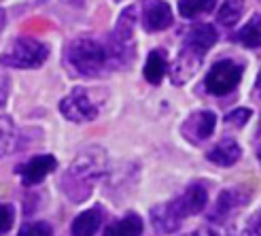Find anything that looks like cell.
I'll return each instance as SVG.
<instances>
[{"label": "cell", "mask_w": 261, "mask_h": 236, "mask_svg": "<svg viewBox=\"0 0 261 236\" xmlns=\"http://www.w3.org/2000/svg\"><path fill=\"white\" fill-rule=\"evenodd\" d=\"M17 236H54V230L47 221H30L19 230Z\"/></svg>", "instance_id": "cell-23"}, {"label": "cell", "mask_w": 261, "mask_h": 236, "mask_svg": "<svg viewBox=\"0 0 261 236\" xmlns=\"http://www.w3.org/2000/svg\"><path fill=\"white\" fill-rule=\"evenodd\" d=\"M240 157V145L233 138H223L221 143L208 151V160L215 162L217 166H231Z\"/></svg>", "instance_id": "cell-13"}, {"label": "cell", "mask_w": 261, "mask_h": 236, "mask_svg": "<svg viewBox=\"0 0 261 236\" xmlns=\"http://www.w3.org/2000/svg\"><path fill=\"white\" fill-rule=\"evenodd\" d=\"M166 68H168V64H166V56L162 54V49H155L149 54L147 58V64H145V79L149 83L153 85H158L164 75H166Z\"/></svg>", "instance_id": "cell-17"}, {"label": "cell", "mask_w": 261, "mask_h": 236, "mask_svg": "<svg viewBox=\"0 0 261 236\" xmlns=\"http://www.w3.org/2000/svg\"><path fill=\"white\" fill-rule=\"evenodd\" d=\"M244 11V0H223V5H221L219 9V23L221 26H227V28H231V26H236L240 15Z\"/></svg>", "instance_id": "cell-20"}, {"label": "cell", "mask_w": 261, "mask_h": 236, "mask_svg": "<svg viewBox=\"0 0 261 236\" xmlns=\"http://www.w3.org/2000/svg\"><path fill=\"white\" fill-rule=\"evenodd\" d=\"M15 143H17V130L9 117H3L0 120V157L11 153Z\"/></svg>", "instance_id": "cell-21"}, {"label": "cell", "mask_w": 261, "mask_h": 236, "mask_svg": "<svg viewBox=\"0 0 261 236\" xmlns=\"http://www.w3.org/2000/svg\"><path fill=\"white\" fill-rule=\"evenodd\" d=\"M134 26H136V7H127L121 11L119 19H117L115 32H113V41L125 45V47H134Z\"/></svg>", "instance_id": "cell-11"}, {"label": "cell", "mask_w": 261, "mask_h": 236, "mask_svg": "<svg viewBox=\"0 0 261 236\" xmlns=\"http://www.w3.org/2000/svg\"><path fill=\"white\" fill-rule=\"evenodd\" d=\"M68 64L85 77H98L111 66L109 47L98 43L96 38H76L68 47Z\"/></svg>", "instance_id": "cell-2"}, {"label": "cell", "mask_w": 261, "mask_h": 236, "mask_svg": "<svg viewBox=\"0 0 261 236\" xmlns=\"http://www.w3.org/2000/svg\"><path fill=\"white\" fill-rule=\"evenodd\" d=\"M257 94L261 98V70H259V77H257Z\"/></svg>", "instance_id": "cell-29"}, {"label": "cell", "mask_w": 261, "mask_h": 236, "mask_svg": "<svg viewBox=\"0 0 261 236\" xmlns=\"http://www.w3.org/2000/svg\"><path fill=\"white\" fill-rule=\"evenodd\" d=\"M206 200H208V194L202 185H191L187 187L185 192H182L176 200H172V208L176 211V215L182 219V217H187V215H195V213H200L204 211V206H206Z\"/></svg>", "instance_id": "cell-9"}, {"label": "cell", "mask_w": 261, "mask_h": 236, "mask_svg": "<svg viewBox=\"0 0 261 236\" xmlns=\"http://www.w3.org/2000/svg\"><path fill=\"white\" fill-rule=\"evenodd\" d=\"M236 38L244 47H261V17H253Z\"/></svg>", "instance_id": "cell-22"}, {"label": "cell", "mask_w": 261, "mask_h": 236, "mask_svg": "<svg viewBox=\"0 0 261 236\" xmlns=\"http://www.w3.org/2000/svg\"><path fill=\"white\" fill-rule=\"evenodd\" d=\"M246 202H249V194L246 192H242V190H225V192L219 194L213 217H225V215H229L231 211H236V208H240Z\"/></svg>", "instance_id": "cell-14"}, {"label": "cell", "mask_w": 261, "mask_h": 236, "mask_svg": "<svg viewBox=\"0 0 261 236\" xmlns=\"http://www.w3.org/2000/svg\"><path fill=\"white\" fill-rule=\"evenodd\" d=\"M7 94H9V79L5 75H0V107L5 104Z\"/></svg>", "instance_id": "cell-28"}, {"label": "cell", "mask_w": 261, "mask_h": 236, "mask_svg": "<svg viewBox=\"0 0 261 236\" xmlns=\"http://www.w3.org/2000/svg\"><path fill=\"white\" fill-rule=\"evenodd\" d=\"M172 23V9L164 0H147L142 7V26L147 32L166 30Z\"/></svg>", "instance_id": "cell-7"}, {"label": "cell", "mask_w": 261, "mask_h": 236, "mask_svg": "<svg viewBox=\"0 0 261 236\" xmlns=\"http://www.w3.org/2000/svg\"><path fill=\"white\" fill-rule=\"evenodd\" d=\"M68 3H72V5H81L83 0H68Z\"/></svg>", "instance_id": "cell-31"}, {"label": "cell", "mask_w": 261, "mask_h": 236, "mask_svg": "<svg viewBox=\"0 0 261 236\" xmlns=\"http://www.w3.org/2000/svg\"><path fill=\"white\" fill-rule=\"evenodd\" d=\"M140 234H142V221L134 213L125 215L121 221L109 226L107 232H104V236H140Z\"/></svg>", "instance_id": "cell-18"}, {"label": "cell", "mask_w": 261, "mask_h": 236, "mask_svg": "<svg viewBox=\"0 0 261 236\" xmlns=\"http://www.w3.org/2000/svg\"><path fill=\"white\" fill-rule=\"evenodd\" d=\"M215 126H217L215 113L198 111V113H193L185 124H182V134H185V138H189L191 143H202L208 136H213Z\"/></svg>", "instance_id": "cell-8"}, {"label": "cell", "mask_w": 261, "mask_h": 236, "mask_svg": "<svg viewBox=\"0 0 261 236\" xmlns=\"http://www.w3.org/2000/svg\"><path fill=\"white\" fill-rule=\"evenodd\" d=\"M56 164L58 162L54 155H36L19 168V175L23 177L25 185H36V183H41L56 168Z\"/></svg>", "instance_id": "cell-10"}, {"label": "cell", "mask_w": 261, "mask_h": 236, "mask_svg": "<svg viewBox=\"0 0 261 236\" xmlns=\"http://www.w3.org/2000/svg\"><path fill=\"white\" fill-rule=\"evenodd\" d=\"M242 236H261V219H253L249 228L242 232Z\"/></svg>", "instance_id": "cell-27"}, {"label": "cell", "mask_w": 261, "mask_h": 236, "mask_svg": "<svg viewBox=\"0 0 261 236\" xmlns=\"http://www.w3.org/2000/svg\"><path fill=\"white\" fill-rule=\"evenodd\" d=\"M102 226V211L98 206L87 208L72 221V236H94Z\"/></svg>", "instance_id": "cell-15"}, {"label": "cell", "mask_w": 261, "mask_h": 236, "mask_svg": "<svg viewBox=\"0 0 261 236\" xmlns=\"http://www.w3.org/2000/svg\"><path fill=\"white\" fill-rule=\"evenodd\" d=\"M13 219H15V211L11 204H0V234L11 230Z\"/></svg>", "instance_id": "cell-24"}, {"label": "cell", "mask_w": 261, "mask_h": 236, "mask_svg": "<svg viewBox=\"0 0 261 236\" xmlns=\"http://www.w3.org/2000/svg\"><path fill=\"white\" fill-rule=\"evenodd\" d=\"M202 60H204V54L202 51H195L191 47H185L182 45V51L176 56L174 64L170 66V79L174 85H182L185 81L198 73V68L202 66Z\"/></svg>", "instance_id": "cell-6"}, {"label": "cell", "mask_w": 261, "mask_h": 236, "mask_svg": "<svg viewBox=\"0 0 261 236\" xmlns=\"http://www.w3.org/2000/svg\"><path fill=\"white\" fill-rule=\"evenodd\" d=\"M104 170H107V155H104L102 149L91 147L83 151L68 168V175L64 177V192L72 200H74V196H76V200H83L91 192V183L100 179L104 175Z\"/></svg>", "instance_id": "cell-1"}, {"label": "cell", "mask_w": 261, "mask_h": 236, "mask_svg": "<svg viewBox=\"0 0 261 236\" xmlns=\"http://www.w3.org/2000/svg\"><path fill=\"white\" fill-rule=\"evenodd\" d=\"M240 79H242L240 64L231 62V60H221L208 70V75L204 79V85L215 96H227L236 89Z\"/></svg>", "instance_id": "cell-4"}, {"label": "cell", "mask_w": 261, "mask_h": 236, "mask_svg": "<svg viewBox=\"0 0 261 236\" xmlns=\"http://www.w3.org/2000/svg\"><path fill=\"white\" fill-rule=\"evenodd\" d=\"M259 162H261V147H259Z\"/></svg>", "instance_id": "cell-32"}, {"label": "cell", "mask_w": 261, "mask_h": 236, "mask_svg": "<svg viewBox=\"0 0 261 236\" xmlns=\"http://www.w3.org/2000/svg\"><path fill=\"white\" fill-rule=\"evenodd\" d=\"M217 5V0H178V13L180 17L193 19L200 17L204 13H211Z\"/></svg>", "instance_id": "cell-19"}, {"label": "cell", "mask_w": 261, "mask_h": 236, "mask_svg": "<svg viewBox=\"0 0 261 236\" xmlns=\"http://www.w3.org/2000/svg\"><path fill=\"white\" fill-rule=\"evenodd\" d=\"M3 28H5V11L0 9V30H3Z\"/></svg>", "instance_id": "cell-30"}, {"label": "cell", "mask_w": 261, "mask_h": 236, "mask_svg": "<svg viewBox=\"0 0 261 236\" xmlns=\"http://www.w3.org/2000/svg\"><path fill=\"white\" fill-rule=\"evenodd\" d=\"M47 47L30 36L15 38L9 49L0 56V64L11 68H36L47 60Z\"/></svg>", "instance_id": "cell-3"}, {"label": "cell", "mask_w": 261, "mask_h": 236, "mask_svg": "<svg viewBox=\"0 0 261 236\" xmlns=\"http://www.w3.org/2000/svg\"><path fill=\"white\" fill-rule=\"evenodd\" d=\"M151 219H153V226L162 234H170V232L178 230V226H180V217L176 215V211L172 208L170 202L155 206L151 211Z\"/></svg>", "instance_id": "cell-16"}, {"label": "cell", "mask_w": 261, "mask_h": 236, "mask_svg": "<svg viewBox=\"0 0 261 236\" xmlns=\"http://www.w3.org/2000/svg\"><path fill=\"white\" fill-rule=\"evenodd\" d=\"M187 236H225V232L221 228H217V226H204V228H198L195 232H191Z\"/></svg>", "instance_id": "cell-26"}, {"label": "cell", "mask_w": 261, "mask_h": 236, "mask_svg": "<svg viewBox=\"0 0 261 236\" xmlns=\"http://www.w3.org/2000/svg\"><path fill=\"white\" fill-rule=\"evenodd\" d=\"M227 124H231V126H244L246 124V120H251V111L249 109H236V111H231L227 117Z\"/></svg>", "instance_id": "cell-25"}, {"label": "cell", "mask_w": 261, "mask_h": 236, "mask_svg": "<svg viewBox=\"0 0 261 236\" xmlns=\"http://www.w3.org/2000/svg\"><path fill=\"white\" fill-rule=\"evenodd\" d=\"M60 111L66 120L81 124V122L96 120L98 117V104L89 98V94L83 87H76L60 102Z\"/></svg>", "instance_id": "cell-5"}, {"label": "cell", "mask_w": 261, "mask_h": 236, "mask_svg": "<svg viewBox=\"0 0 261 236\" xmlns=\"http://www.w3.org/2000/svg\"><path fill=\"white\" fill-rule=\"evenodd\" d=\"M215 43H217V30L213 28L211 23L193 26V28L189 30V34H187V38H185V47L202 51V54H206V51L211 49Z\"/></svg>", "instance_id": "cell-12"}]
</instances>
